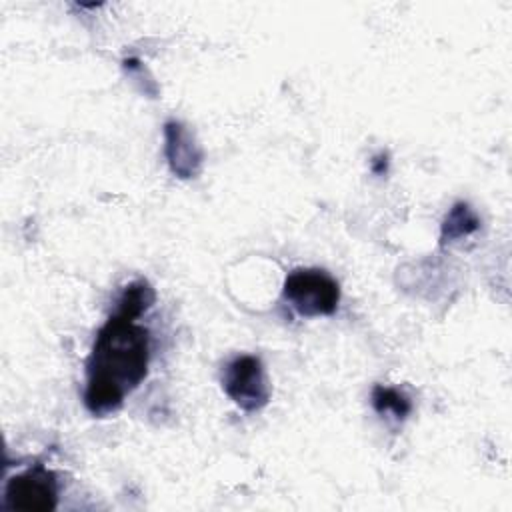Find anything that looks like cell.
I'll use <instances>...</instances> for the list:
<instances>
[{
	"label": "cell",
	"instance_id": "cell-3",
	"mask_svg": "<svg viewBox=\"0 0 512 512\" xmlns=\"http://www.w3.org/2000/svg\"><path fill=\"white\" fill-rule=\"evenodd\" d=\"M222 388L244 412H256L270 400V386L262 360L252 354H240L224 366Z\"/></svg>",
	"mask_w": 512,
	"mask_h": 512
},
{
	"label": "cell",
	"instance_id": "cell-5",
	"mask_svg": "<svg viewBox=\"0 0 512 512\" xmlns=\"http://www.w3.org/2000/svg\"><path fill=\"white\" fill-rule=\"evenodd\" d=\"M164 154L172 174L182 180L196 178L202 170L204 152L188 126L178 120L164 124Z\"/></svg>",
	"mask_w": 512,
	"mask_h": 512
},
{
	"label": "cell",
	"instance_id": "cell-4",
	"mask_svg": "<svg viewBox=\"0 0 512 512\" xmlns=\"http://www.w3.org/2000/svg\"><path fill=\"white\" fill-rule=\"evenodd\" d=\"M58 502L56 474L42 464H34L12 476L4 488V508L24 512H48Z\"/></svg>",
	"mask_w": 512,
	"mask_h": 512
},
{
	"label": "cell",
	"instance_id": "cell-7",
	"mask_svg": "<svg viewBox=\"0 0 512 512\" xmlns=\"http://www.w3.org/2000/svg\"><path fill=\"white\" fill-rule=\"evenodd\" d=\"M154 300H156V292L150 286V282L144 278H138V280L130 282L128 286H124V290L120 292V296L116 300L114 314L136 320L154 304Z\"/></svg>",
	"mask_w": 512,
	"mask_h": 512
},
{
	"label": "cell",
	"instance_id": "cell-1",
	"mask_svg": "<svg viewBox=\"0 0 512 512\" xmlns=\"http://www.w3.org/2000/svg\"><path fill=\"white\" fill-rule=\"evenodd\" d=\"M150 332L136 320L112 314L96 332L86 360L84 406L94 416L116 412L148 374Z\"/></svg>",
	"mask_w": 512,
	"mask_h": 512
},
{
	"label": "cell",
	"instance_id": "cell-9",
	"mask_svg": "<svg viewBox=\"0 0 512 512\" xmlns=\"http://www.w3.org/2000/svg\"><path fill=\"white\" fill-rule=\"evenodd\" d=\"M370 170H372V174H376V176H384V174L388 172V156H386V154L374 156L372 162H370Z\"/></svg>",
	"mask_w": 512,
	"mask_h": 512
},
{
	"label": "cell",
	"instance_id": "cell-6",
	"mask_svg": "<svg viewBox=\"0 0 512 512\" xmlns=\"http://www.w3.org/2000/svg\"><path fill=\"white\" fill-rule=\"evenodd\" d=\"M478 228H480V218L474 212V208L466 202H456L448 210V214L440 226V246H446L450 242L466 238V236L474 234Z\"/></svg>",
	"mask_w": 512,
	"mask_h": 512
},
{
	"label": "cell",
	"instance_id": "cell-2",
	"mask_svg": "<svg viewBox=\"0 0 512 512\" xmlns=\"http://www.w3.org/2000/svg\"><path fill=\"white\" fill-rule=\"evenodd\" d=\"M282 296L300 316H330L338 308L340 286L322 268H296L286 274Z\"/></svg>",
	"mask_w": 512,
	"mask_h": 512
},
{
	"label": "cell",
	"instance_id": "cell-8",
	"mask_svg": "<svg viewBox=\"0 0 512 512\" xmlns=\"http://www.w3.org/2000/svg\"><path fill=\"white\" fill-rule=\"evenodd\" d=\"M370 404L372 408L384 418H394L398 422L406 420L412 412V400L406 392L394 386H382L376 384L370 392Z\"/></svg>",
	"mask_w": 512,
	"mask_h": 512
}]
</instances>
